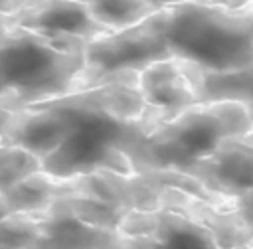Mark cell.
Returning a JSON list of instances; mask_svg holds the SVG:
<instances>
[{
  "instance_id": "1",
  "label": "cell",
  "mask_w": 253,
  "mask_h": 249,
  "mask_svg": "<svg viewBox=\"0 0 253 249\" xmlns=\"http://www.w3.org/2000/svg\"><path fill=\"white\" fill-rule=\"evenodd\" d=\"M162 59H178L210 75L253 67V2H174L132 28L89 42L79 91Z\"/></svg>"
},
{
  "instance_id": "2",
  "label": "cell",
  "mask_w": 253,
  "mask_h": 249,
  "mask_svg": "<svg viewBox=\"0 0 253 249\" xmlns=\"http://www.w3.org/2000/svg\"><path fill=\"white\" fill-rule=\"evenodd\" d=\"M53 101L71 123L67 138L42 164L43 172L75 180L97 172L136 174L134 160L154 124L136 85V73L69 93Z\"/></svg>"
},
{
  "instance_id": "3",
  "label": "cell",
  "mask_w": 253,
  "mask_h": 249,
  "mask_svg": "<svg viewBox=\"0 0 253 249\" xmlns=\"http://www.w3.org/2000/svg\"><path fill=\"white\" fill-rule=\"evenodd\" d=\"M87 40L0 28V107L16 111L79 91Z\"/></svg>"
},
{
  "instance_id": "4",
  "label": "cell",
  "mask_w": 253,
  "mask_h": 249,
  "mask_svg": "<svg viewBox=\"0 0 253 249\" xmlns=\"http://www.w3.org/2000/svg\"><path fill=\"white\" fill-rule=\"evenodd\" d=\"M253 128L249 107L233 99L202 101L156 124L140 144L136 174L148 170L186 172L229 138Z\"/></svg>"
},
{
  "instance_id": "5",
  "label": "cell",
  "mask_w": 253,
  "mask_h": 249,
  "mask_svg": "<svg viewBox=\"0 0 253 249\" xmlns=\"http://www.w3.org/2000/svg\"><path fill=\"white\" fill-rule=\"evenodd\" d=\"M126 213L81 190L61 196L43 209L40 233L28 249H123L119 223Z\"/></svg>"
},
{
  "instance_id": "6",
  "label": "cell",
  "mask_w": 253,
  "mask_h": 249,
  "mask_svg": "<svg viewBox=\"0 0 253 249\" xmlns=\"http://www.w3.org/2000/svg\"><path fill=\"white\" fill-rule=\"evenodd\" d=\"M119 231L125 237L123 249H221L206 225L168 208L128 211Z\"/></svg>"
},
{
  "instance_id": "7",
  "label": "cell",
  "mask_w": 253,
  "mask_h": 249,
  "mask_svg": "<svg viewBox=\"0 0 253 249\" xmlns=\"http://www.w3.org/2000/svg\"><path fill=\"white\" fill-rule=\"evenodd\" d=\"M136 85L146 107V119L156 126L200 103L192 71L178 59H162L136 73Z\"/></svg>"
},
{
  "instance_id": "8",
  "label": "cell",
  "mask_w": 253,
  "mask_h": 249,
  "mask_svg": "<svg viewBox=\"0 0 253 249\" xmlns=\"http://www.w3.org/2000/svg\"><path fill=\"white\" fill-rule=\"evenodd\" d=\"M69 128V117L53 101H43L12 111L0 132V144L24 148L43 162L61 146Z\"/></svg>"
},
{
  "instance_id": "9",
  "label": "cell",
  "mask_w": 253,
  "mask_h": 249,
  "mask_svg": "<svg viewBox=\"0 0 253 249\" xmlns=\"http://www.w3.org/2000/svg\"><path fill=\"white\" fill-rule=\"evenodd\" d=\"M6 24L38 34L79 38L87 42L113 34L97 22L85 2L77 0H36L32 6L6 18Z\"/></svg>"
},
{
  "instance_id": "10",
  "label": "cell",
  "mask_w": 253,
  "mask_h": 249,
  "mask_svg": "<svg viewBox=\"0 0 253 249\" xmlns=\"http://www.w3.org/2000/svg\"><path fill=\"white\" fill-rule=\"evenodd\" d=\"M241 136L229 138L213 154L196 162L184 174L198 180L210 192L237 204V200L253 192V146Z\"/></svg>"
},
{
  "instance_id": "11",
  "label": "cell",
  "mask_w": 253,
  "mask_h": 249,
  "mask_svg": "<svg viewBox=\"0 0 253 249\" xmlns=\"http://www.w3.org/2000/svg\"><path fill=\"white\" fill-rule=\"evenodd\" d=\"M188 67L196 81L200 103L215 101V99H233V101L245 103L253 115V67L245 71L229 73V75H210V73L198 71L192 65Z\"/></svg>"
},
{
  "instance_id": "12",
  "label": "cell",
  "mask_w": 253,
  "mask_h": 249,
  "mask_svg": "<svg viewBox=\"0 0 253 249\" xmlns=\"http://www.w3.org/2000/svg\"><path fill=\"white\" fill-rule=\"evenodd\" d=\"M87 6L109 32L132 28L160 10L154 0H89Z\"/></svg>"
},
{
  "instance_id": "13",
  "label": "cell",
  "mask_w": 253,
  "mask_h": 249,
  "mask_svg": "<svg viewBox=\"0 0 253 249\" xmlns=\"http://www.w3.org/2000/svg\"><path fill=\"white\" fill-rule=\"evenodd\" d=\"M38 172H43V164L38 156L18 146L0 144V194L12 190Z\"/></svg>"
},
{
  "instance_id": "14",
  "label": "cell",
  "mask_w": 253,
  "mask_h": 249,
  "mask_svg": "<svg viewBox=\"0 0 253 249\" xmlns=\"http://www.w3.org/2000/svg\"><path fill=\"white\" fill-rule=\"evenodd\" d=\"M237 209L253 223V192H249L247 196H243L241 200H237Z\"/></svg>"
},
{
  "instance_id": "15",
  "label": "cell",
  "mask_w": 253,
  "mask_h": 249,
  "mask_svg": "<svg viewBox=\"0 0 253 249\" xmlns=\"http://www.w3.org/2000/svg\"><path fill=\"white\" fill-rule=\"evenodd\" d=\"M241 138H243V140H245V142H249V144H251V146H253V128H251V130H249V132H245V134H243V136H241Z\"/></svg>"
},
{
  "instance_id": "16",
  "label": "cell",
  "mask_w": 253,
  "mask_h": 249,
  "mask_svg": "<svg viewBox=\"0 0 253 249\" xmlns=\"http://www.w3.org/2000/svg\"><path fill=\"white\" fill-rule=\"evenodd\" d=\"M217 2H229V4H245V2H253V0H217Z\"/></svg>"
},
{
  "instance_id": "17",
  "label": "cell",
  "mask_w": 253,
  "mask_h": 249,
  "mask_svg": "<svg viewBox=\"0 0 253 249\" xmlns=\"http://www.w3.org/2000/svg\"><path fill=\"white\" fill-rule=\"evenodd\" d=\"M231 249H253V245L249 243V245H239V247H231Z\"/></svg>"
},
{
  "instance_id": "18",
  "label": "cell",
  "mask_w": 253,
  "mask_h": 249,
  "mask_svg": "<svg viewBox=\"0 0 253 249\" xmlns=\"http://www.w3.org/2000/svg\"><path fill=\"white\" fill-rule=\"evenodd\" d=\"M6 26V18L4 16H0V28H4Z\"/></svg>"
},
{
  "instance_id": "19",
  "label": "cell",
  "mask_w": 253,
  "mask_h": 249,
  "mask_svg": "<svg viewBox=\"0 0 253 249\" xmlns=\"http://www.w3.org/2000/svg\"><path fill=\"white\" fill-rule=\"evenodd\" d=\"M251 245H253V241H251Z\"/></svg>"
}]
</instances>
